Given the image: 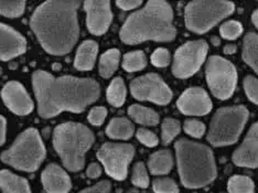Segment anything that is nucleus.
I'll return each instance as SVG.
<instances>
[{"label":"nucleus","mask_w":258,"mask_h":193,"mask_svg":"<svg viewBox=\"0 0 258 193\" xmlns=\"http://www.w3.org/2000/svg\"><path fill=\"white\" fill-rule=\"evenodd\" d=\"M32 85L38 113L43 118H52L62 112H84L101 94L98 83L92 79L68 75L55 78L42 70L32 74Z\"/></svg>","instance_id":"obj_1"},{"label":"nucleus","mask_w":258,"mask_h":193,"mask_svg":"<svg viewBox=\"0 0 258 193\" xmlns=\"http://www.w3.org/2000/svg\"><path fill=\"white\" fill-rule=\"evenodd\" d=\"M80 2H45L34 11L30 26L42 48L52 55H64L78 42Z\"/></svg>","instance_id":"obj_2"},{"label":"nucleus","mask_w":258,"mask_h":193,"mask_svg":"<svg viewBox=\"0 0 258 193\" xmlns=\"http://www.w3.org/2000/svg\"><path fill=\"white\" fill-rule=\"evenodd\" d=\"M175 34L171 6L167 2L152 0L128 17L119 36L124 43L138 44L145 41L168 42L175 38Z\"/></svg>","instance_id":"obj_3"},{"label":"nucleus","mask_w":258,"mask_h":193,"mask_svg":"<svg viewBox=\"0 0 258 193\" xmlns=\"http://www.w3.org/2000/svg\"><path fill=\"white\" fill-rule=\"evenodd\" d=\"M181 182L185 188L198 189L216 178V165L208 146L180 139L174 145Z\"/></svg>","instance_id":"obj_4"},{"label":"nucleus","mask_w":258,"mask_h":193,"mask_svg":"<svg viewBox=\"0 0 258 193\" xmlns=\"http://www.w3.org/2000/svg\"><path fill=\"white\" fill-rule=\"evenodd\" d=\"M94 134L79 122H63L53 133V146L64 167L70 171H80L85 165V154L94 144Z\"/></svg>","instance_id":"obj_5"},{"label":"nucleus","mask_w":258,"mask_h":193,"mask_svg":"<svg viewBox=\"0 0 258 193\" xmlns=\"http://www.w3.org/2000/svg\"><path fill=\"white\" fill-rule=\"evenodd\" d=\"M45 157V147L40 134L34 128H29L11 147L2 154L3 162L18 170L33 172L40 167Z\"/></svg>","instance_id":"obj_6"},{"label":"nucleus","mask_w":258,"mask_h":193,"mask_svg":"<svg viewBox=\"0 0 258 193\" xmlns=\"http://www.w3.org/2000/svg\"><path fill=\"white\" fill-rule=\"evenodd\" d=\"M248 119V110L244 106L220 108L213 116L208 134L209 143L222 147L236 143Z\"/></svg>","instance_id":"obj_7"},{"label":"nucleus","mask_w":258,"mask_h":193,"mask_svg":"<svg viewBox=\"0 0 258 193\" xmlns=\"http://www.w3.org/2000/svg\"><path fill=\"white\" fill-rule=\"evenodd\" d=\"M234 10L235 6L231 2H191L184 10L185 26L196 33L208 32Z\"/></svg>","instance_id":"obj_8"},{"label":"nucleus","mask_w":258,"mask_h":193,"mask_svg":"<svg viewBox=\"0 0 258 193\" xmlns=\"http://www.w3.org/2000/svg\"><path fill=\"white\" fill-rule=\"evenodd\" d=\"M207 81L212 94L220 99L230 98L237 84L234 64L222 56H211L207 63Z\"/></svg>","instance_id":"obj_9"},{"label":"nucleus","mask_w":258,"mask_h":193,"mask_svg":"<svg viewBox=\"0 0 258 193\" xmlns=\"http://www.w3.org/2000/svg\"><path fill=\"white\" fill-rule=\"evenodd\" d=\"M135 156V148L131 144L106 143L97 151V158L103 163L105 171L115 180H125L128 166Z\"/></svg>","instance_id":"obj_10"},{"label":"nucleus","mask_w":258,"mask_h":193,"mask_svg":"<svg viewBox=\"0 0 258 193\" xmlns=\"http://www.w3.org/2000/svg\"><path fill=\"white\" fill-rule=\"evenodd\" d=\"M209 45L203 40L186 42L175 51L172 72L179 79H186L196 74L205 61Z\"/></svg>","instance_id":"obj_11"},{"label":"nucleus","mask_w":258,"mask_h":193,"mask_svg":"<svg viewBox=\"0 0 258 193\" xmlns=\"http://www.w3.org/2000/svg\"><path fill=\"white\" fill-rule=\"evenodd\" d=\"M133 96L139 101L167 105L172 99V92L159 75L149 73L135 79L131 83Z\"/></svg>","instance_id":"obj_12"},{"label":"nucleus","mask_w":258,"mask_h":193,"mask_svg":"<svg viewBox=\"0 0 258 193\" xmlns=\"http://www.w3.org/2000/svg\"><path fill=\"white\" fill-rule=\"evenodd\" d=\"M177 106L184 115L203 116L211 112L212 102L202 87H190L179 97Z\"/></svg>","instance_id":"obj_13"},{"label":"nucleus","mask_w":258,"mask_h":193,"mask_svg":"<svg viewBox=\"0 0 258 193\" xmlns=\"http://www.w3.org/2000/svg\"><path fill=\"white\" fill-rule=\"evenodd\" d=\"M86 25L91 33L102 36L108 30L113 20L109 2H85Z\"/></svg>","instance_id":"obj_14"},{"label":"nucleus","mask_w":258,"mask_h":193,"mask_svg":"<svg viewBox=\"0 0 258 193\" xmlns=\"http://www.w3.org/2000/svg\"><path fill=\"white\" fill-rule=\"evenodd\" d=\"M4 102L11 112L17 115H28L32 112L33 102L19 82L11 81L2 91Z\"/></svg>","instance_id":"obj_15"},{"label":"nucleus","mask_w":258,"mask_h":193,"mask_svg":"<svg viewBox=\"0 0 258 193\" xmlns=\"http://www.w3.org/2000/svg\"><path fill=\"white\" fill-rule=\"evenodd\" d=\"M26 50V39L14 28L0 22V60H11L25 53Z\"/></svg>","instance_id":"obj_16"},{"label":"nucleus","mask_w":258,"mask_h":193,"mask_svg":"<svg viewBox=\"0 0 258 193\" xmlns=\"http://www.w3.org/2000/svg\"><path fill=\"white\" fill-rule=\"evenodd\" d=\"M233 161L239 167H258V121L250 127L243 144L234 151Z\"/></svg>","instance_id":"obj_17"},{"label":"nucleus","mask_w":258,"mask_h":193,"mask_svg":"<svg viewBox=\"0 0 258 193\" xmlns=\"http://www.w3.org/2000/svg\"><path fill=\"white\" fill-rule=\"evenodd\" d=\"M41 181L46 193H69L71 190V179L56 163H51L44 169Z\"/></svg>","instance_id":"obj_18"},{"label":"nucleus","mask_w":258,"mask_h":193,"mask_svg":"<svg viewBox=\"0 0 258 193\" xmlns=\"http://www.w3.org/2000/svg\"><path fill=\"white\" fill-rule=\"evenodd\" d=\"M98 52V44L93 40L84 41L75 55L74 67L81 71H90L94 68Z\"/></svg>","instance_id":"obj_19"},{"label":"nucleus","mask_w":258,"mask_h":193,"mask_svg":"<svg viewBox=\"0 0 258 193\" xmlns=\"http://www.w3.org/2000/svg\"><path fill=\"white\" fill-rule=\"evenodd\" d=\"M0 190L3 193H31L28 181L8 170L0 171Z\"/></svg>","instance_id":"obj_20"},{"label":"nucleus","mask_w":258,"mask_h":193,"mask_svg":"<svg viewBox=\"0 0 258 193\" xmlns=\"http://www.w3.org/2000/svg\"><path fill=\"white\" fill-rule=\"evenodd\" d=\"M148 167L152 174L162 175L169 173L173 167V157L171 151L167 149L156 151L149 158Z\"/></svg>","instance_id":"obj_21"},{"label":"nucleus","mask_w":258,"mask_h":193,"mask_svg":"<svg viewBox=\"0 0 258 193\" xmlns=\"http://www.w3.org/2000/svg\"><path fill=\"white\" fill-rule=\"evenodd\" d=\"M134 125L131 120L124 117L113 118L106 128L107 136L111 139H129L134 135Z\"/></svg>","instance_id":"obj_22"},{"label":"nucleus","mask_w":258,"mask_h":193,"mask_svg":"<svg viewBox=\"0 0 258 193\" xmlns=\"http://www.w3.org/2000/svg\"><path fill=\"white\" fill-rule=\"evenodd\" d=\"M128 115L140 125L156 126L159 122V115L154 109L142 106V105H132L128 108Z\"/></svg>","instance_id":"obj_23"},{"label":"nucleus","mask_w":258,"mask_h":193,"mask_svg":"<svg viewBox=\"0 0 258 193\" xmlns=\"http://www.w3.org/2000/svg\"><path fill=\"white\" fill-rule=\"evenodd\" d=\"M243 58L258 74V34H246L243 41Z\"/></svg>","instance_id":"obj_24"},{"label":"nucleus","mask_w":258,"mask_h":193,"mask_svg":"<svg viewBox=\"0 0 258 193\" xmlns=\"http://www.w3.org/2000/svg\"><path fill=\"white\" fill-rule=\"evenodd\" d=\"M120 52L117 49H110L105 52L99 60V74L103 78L108 79L113 75L119 64Z\"/></svg>","instance_id":"obj_25"},{"label":"nucleus","mask_w":258,"mask_h":193,"mask_svg":"<svg viewBox=\"0 0 258 193\" xmlns=\"http://www.w3.org/2000/svg\"><path fill=\"white\" fill-rule=\"evenodd\" d=\"M126 95L127 91L124 81L121 78H115L111 81L106 92L108 103L115 107H120L126 101Z\"/></svg>","instance_id":"obj_26"},{"label":"nucleus","mask_w":258,"mask_h":193,"mask_svg":"<svg viewBox=\"0 0 258 193\" xmlns=\"http://www.w3.org/2000/svg\"><path fill=\"white\" fill-rule=\"evenodd\" d=\"M147 66V57L143 51L128 52L122 58V68L127 72H137Z\"/></svg>","instance_id":"obj_27"},{"label":"nucleus","mask_w":258,"mask_h":193,"mask_svg":"<svg viewBox=\"0 0 258 193\" xmlns=\"http://www.w3.org/2000/svg\"><path fill=\"white\" fill-rule=\"evenodd\" d=\"M228 193H254V182L249 177L235 174L227 183Z\"/></svg>","instance_id":"obj_28"},{"label":"nucleus","mask_w":258,"mask_h":193,"mask_svg":"<svg viewBox=\"0 0 258 193\" xmlns=\"http://www.w3.org/2000/svg\"><path fill=\"white\" fill-rule=\"evenodd\" d=\"M181 131L180 122L174 118H166L161 125V139L163 145H169L179 135Z\"/></svg>","instance_id":"obj_29"},{"label":"nucleus","mask_w":258,"mask_h":193,"mask_svg":"<svg viewBox=\"0 0 258 193\" xmlns=\"http://www.w3.org/2000/svg\"><path fill=\"white\" fill-rule=\"evenodd\" d=\"M26 8L25 2H4L0 0V15L16 18L20 17Z\"/></svg>","instance_id":"obj_30"},{"label":"nucleus","mask_w":258,"mask_h":193,"mask_svg":"<svg viewBox=\"0 0 258 193\" xmlns=\"http://www.w3.org/2000/svg\"><path fill=\"white\" fill-rule=\"evenodd\" d=\"M133 183L138 188L146 189L149 185V175L144 162H137L133 169Z\"/></svg>","instance_id":"obj_31"},{"label":"nucleus","mask_w":258,"mask_h":193,"mask_svg":"<svg viewBox=\"0 0 258 193\" xmlns=\"http://www.w3.org/2000/svg\"><path fill=\"white\" fill-rule=\"evenodd\" d=\"M220 33L221 36L226 40H235L243 33L242 23H239L235 20H231L223 23L220 28Z\"/></svg>","instance_id":"obj_32"},{"label":"nucleus","mask_w":258,"mask_h":193,"mask_svg":"<svg viewBox=\"0 0 258 193\" xmlns=\"http://www.w3.org/2000/svg\"><path fill=\"white\" fill-rule=\"evenodd\" d=\"M155 193H179L177 183L170 178H158L152 182Z\"/></svg>","instance_id":"obj_33"},{"label":"nucleus","mask_w":258,"mask_h":193,"mask_svg":"<svg viewBox=\"0 0 258 193\" xmlns=\"http://www.w3.org/2000/svg\"><path fill=\"white\" fill-rule=\"evenodd\" d=\"M184 132L195 138H201L205 134V125L197 119H187L184 121Z\"/></svg>","instance_id":"obj_34"},{"label":"nucleus","mask_w":258,"mask_h":193,"mask_svg":"<svg viewBox=\"0 0 258 193\" xmlns=\"http://www.w3.org/2000/svg\"><path fill=\"white\" fill-rule=\"evenodd\" d=\"M244 90L250 101L258 105V80L254 77H246L244 80Z\"/></svg>","instance_id":"obj_35"},{"label":"nucleus","mask_w":258,"mask_h":193,"mask_svg":"<svg viewBox=\"0 0 258 193\" xmlns=\"http://www.w3.org/2000/svg\"><path fill=\"white\" fill-rule=\"evenodd\" d=\"M170 53L165 48L157 49L151 55V63L157 68H166L170 63Z\"/></svg>","instance_id":"obj_36"},{"label":"nucleus","mask_w":258,"mask_h":193,"mask_svg":"<svg viewBox=\"0 0 258 193\" xmlns=\"http://www.w3.org/2000/svg\"><path fill=\"white\" fill-rule=\"evenodd\" d=\"M137 139L147 147H156L159 143V139H158L156 134L148 130H145V128H140L137 131Z\"/></svg>","instance_id":"obj_37"},{"label":"nucleus","mask_w":258,"mask_h":193,"mask_svg":"<svg viewBox=\"0 0 258 193\" xmlns=\"http://www.w3.org/2000/svg\"><path fill=\"white\" fill-rule=\"evenodd\" d=\"M107 116V109L103 106H97L91 109L89 121L94 126H101Z\"/></svg>","instance_id":"obj_38"},{"label":"nucleus","mask_w":258,"mask_h":193,"mask_svg":"<svg viewBox=\"0 0 258 193\" xmlns=\"http://www.w3.org/2000/svg\"><path fill=\"white\" fill-rule=\"evenodd\" d=\"M111 189V184L109 181L104 180L98 182L97 184L91 186V188H87L80 193H109Z\"/></svg>","instance_id":"obj_39"},{"label":"nucleus","mask_w":258,"mask_h":193,"mask_svg":"<svg viewBox=\"0 0 258 193\" xmlns=\"http://www.w3.org/2000/svg\"><path fill=\"white\" fill-rule=\"evenodd\" d=\"M143 3L140 0H119L116 5L122 10H133L138 8Z\"/></svg>","instance_id":"obj_40"},{"label":"nucleus","mask_w":258,"mask_h":193,"mask_svg":"<svg viewBox=\"0 0 258 193\" xmlns=\"http://www.w3.org/2000/svg\"><path fill=\"white\" fill-rule=\"evenodd\" d=\"M86 174H87V177L91 179H96L102 174V168L98 165V163H95V162L91 163V165L87 167Z\"/></svg>","instance_id":"obj_41"},{"label":"nucleus","mask_w":258,"mask_h":193,"mask_svg":"<svg viewBox=\"0 0 258 193\" xmlns=\"http://www.w3.org/2000/svg\"><path fill=\"white\" fill-rule=\"evenodd\" d=\"M6 119L0 115V146L4 145L6 142Z\"/></svg>","instance_id":"obj_42"},{"label":"nucleus","mask_w":258,"mask_h":193,"mask_svg":"<svg viewBox=\"0 0 258 193\" xmlns=\"http://www.w3.org/2000/svg\"><path fill=\"white\" fill-rule=\"evenodd\" d=\"M236 50H237V48H236V45L235 44H227V45H225L224 46V53L225 54H234L236 52Z\"/></svg>","instance_id":"obj_43"},{"label":"nucleus","mask_w":258,"mask_h":193,"mask_svg":"<svg viewBox=\"0 0 258 193\" xmlns=\"http://www.w3.org/2000/svg\"><path fill=\"white\" fill-rule=\"evenodd\" d=\"M251 21H253L255 27L258 29V9L255 10L253 16H251Z\"/></svg>","instance_id":"obj_44"},{"label":"nucleus","mask_w":258,"mask_h":193,"mask_svg":"<svg viewBox=\"0 0 258 193\" xmlns=\"http://www.w3.org/2000/svg\"><path fill=\"white\" fill-rule=\"evenodd\" d=\"M212 42L214 45H219L220 44V40L218 38H212Z\"/></svg>","instance_id":"obj_45"},{"label":"nucleus","mask_w":258,"mask_h":193,"mask_svg":"<svg viewBox=\"0 0 258 193\" xmlns=\"http://www.w3.org/2000/svg\"><path fill=\"white\" fill-rule=\"evenodd\" d=\"M127 193H139V191L136 189H132V190H129Z\"/></svg>","instance_id":"obj_46"}]
</instances>
